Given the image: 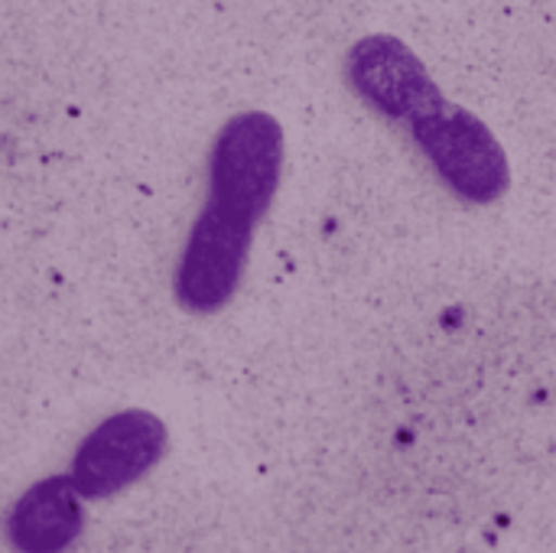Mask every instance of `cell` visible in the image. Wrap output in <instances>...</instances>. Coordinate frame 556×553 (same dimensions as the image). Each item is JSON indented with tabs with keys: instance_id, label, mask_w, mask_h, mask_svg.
<instances>
[{
	"instance_id": "obj_1",
	"label": "cell",
	"mask_w": 556,
	"mask_h": 553,
	"mask_svg": "<svg viewBox=\"0 0 556 553\" xmlns=\"http://www.w3.org/2000/svg\"><path fill=\"white\" fill-rule=\"evenodd\" d=\"M407 127L420 153L437 169V176L459 199L489 205L508 192L511 186L508 156L498 137L489 130V124L479 121L472 111L443 101L440 108L414 117Z\"/></svg>"
},
{
	"instance_id": "obj_2",
	"label": "cell",
	"mask_w": 556,
	"mask_h": 553,
	"mask_svg": "<svg viewBox=\"0 0 556 553\" xmlns=\"http://www.w3.org/2000/svg\"><path fill=\"white\" fill-rule=\"evenodd\" d=\"M254 215L208 199L199 212L173 277V293L182 310L208 316L231 303L257 231Z\"/></svg>"
},
{
	"instance_id": "obj_3",
	"label": "cell",
	"mask_w": 556,
	"mask_h": 553,
	"mask_svg": "<svg viewBox=\"0 0 556 553\" xmlns=\"http://www.w3.org/2000/svg\"><path fill=\"white\" fill-rule=\"evenodd\" d=\"M283 127L264 111L231 117L208 150V199L264 218L283 176Z\"/></svg>"
},
{
	"instance_id": "obj_4",
	"label": "cell",
	"mask_w": 556,
	"mask_h": 553,
	"mask_svg": "<svg viewBox=\"0 0 556 553\" xmlns=\"http://www.w3.org/2000/svg\"><path fill=\"white\" fill-rule=\"evenodd\" d=\"M166 440V424L156 414L121 411L78 443L68 476L81 499H111L140 482L163 460Z\"/></svg>"
},
{
	"instance_id": "obj_5",
	"label": "cell",
	"mask_w": 556,
	"mask_h": 553,
	"mask_svg": "<svg viewBox=\"0 0 556 553\" xmlns=\"http://www.w3.org/2000/svg\"><path fill=\"white\" fill-rule=\"evenodd\" d=\"M345 78L355 95L388 121H414L440 108L443 88L433 81L417 52L397 36H365L345 55Z\"/></svg>"
},
{
	"instance_id": "obj_6",
	"label": "cell",
	"mask_w": 556,
	"mask_h": 553,
	"mask_svg": "<svg viewBox=\"0 0 556 553\" xmlns=\"http://www.w3.org/2000/svg\"><path fill=\"white\" fill-rule=\"evenodd\" d=\"M81 492L72 476H52L16 499L7 515V538L16 551H62L81 535Z\"/></svg>"
}]
</instances>
